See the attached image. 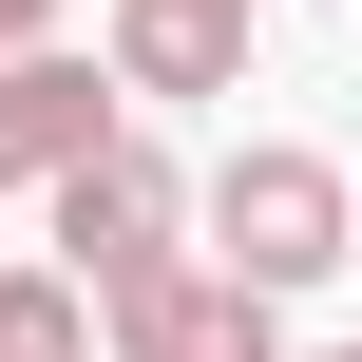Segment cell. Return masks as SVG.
Wrapping results in <instances>:
<instances>
[{"mask_svg":"<svg viewBox=\"0 0 362 362\" xmlns=\"http://www.w3.org/2000/svg\"><path fill=\"white\" fill-rule=\"evenodd\" d=\"M344 267H362V172H344Z\"/></svg>","mask_w":362,"mask_h":362,"instance_id":"8","label":"cell"},{"mask_svg":"<svg viewBox=\"0 0 362 362\" xmlns=\"http://www.w3.org/2000/svg\"><path fill=\"white\" fill-rule=\"evenodd\" d=\"M95 344L115 362H286V305L210 248H153L134 286H95Z\"/></svg>","mask_w":362,"mask_h":362,"instance_id":"3","label":"cell"},{"mask_svg":"<svg viewBox=\"0 0 362 362\" xmlns=\"http://www.w3.org/2000/svg\"><path fill=\"white\" fill-rule=\"evenodd\" d=\"M134 95L95 76V57H57V38H0V191H38L57 153H95Z\"/></svg>","mask_w":362,"mask_h":362,"instance_id":"5","label":"cell"},{"mask_svg":"<svg viewBox=\"0 0 362 362\" xmlns=\"http://www.w3.org/2000/svg\"><path fill=\"white\" fill-rule=\"evenodd\" d=\"M38 229H57V267H76V286H134L153 248H191V172H172V134H153V115H115L95 153H57V172H38Z\"/></svg>","mask_w":362,"mask_h":362,"instance_id":"2","label":"cell"},{"mask_svg":"<svg viewBox=\"0 0 362 362\" xmlns=\"http://www.w3.org/2000/svg\"><path fill=\"white\" fill-rule=\"evenodd\" d=\"M286 362H362V344H286Z\"/></svg>","mask_w":362,"mask_h":362,"instance_id":"9","label":"cell"},{"mask_svg":"<svg viewBox=\"0 0 362 362\" xmlns=\"http://www.w3.org/2000/svg\"><path fill=\"white\" fill-rule=\"evenodd\" d=\"M0 38H57V0H0Z\"/></svg>","mask_w":362,"mask_h":362,"instance_id":"7","label":"cell"},{"mask_svg":"<svg viewBox=\"0 0 362 362\" xmlns=\"http://www.w3.org/2000/svg\"><path fill=\"white\" fill-rule=\"evenodd\" d=\"M0 362H95V286L76 267H0Z\"/></svg>","mask_w":362,"mask_h":362,"instance_id":"6","label":"cell"},{"mask_svg":"<svg viewBox=\"0 0 362 362\" xmlns=\"http://www.w3.org/2000/svg\"><path fill=\"white\" fill-rule=\"evenodd\" d=\"M248 57H267V0H115V19H95V76H115L134 115L248 95Z\"/></svg>","mask_w":362,"mask_h":362,"instance_id":"4","label":"cell"},{"mask_svg":"<svg viewBox=\"0 0 362 362\" xmlns=\"http://www.w3.org/2000/svg\"><path fill=\"white\" fill-rule=\"evenodd\" d=\"M191 229H210V267H248L267 305H305V286H344V153L229 134V153L191 172Z\"/></svg>","mask_w":362,"mask_h":362,"instance_id":"1","label":"cell"}]
</instances>
